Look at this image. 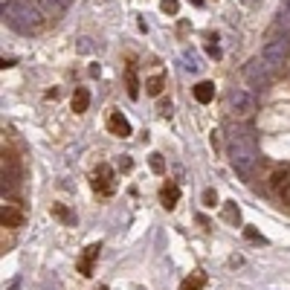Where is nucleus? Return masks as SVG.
I'll return each instance as SVG.
<instances>
[{
  "label": "nucleus",
  "instance_id": "f257e3e1",
  "mask_svg": "<svg viewBox=\"0 0 290 290\" xmlns=\"http://www.w3.org/2000/svg\"><path fill=\"white\" fill-rule=\"evenodd\" d=\"M226 157H229L232 169L238 171L241 177H250L256 171V163H258L256 139L250 137V134H232L229 137V145H226Z\"/></svg>",
  "mask_w": 290,
  "mask_h": 290
},
{
  "label": "nucleus",
  "instance_id": "f03ea898",
  "mask_svg": "<svg viewBox=\"0 0 290 290\" xmlns=\"http://www.w3.org/2000/svg\"><path fill=\"white\" fill-rule=\"evenodd\" d=\"M3 15H6V20L15 26L17 32H41L44 29V15L35 9V6H29V3H9L6 9H3Z\"/></svg>",
  "mask_w": 290,
  "mask_h": 290
},
{
  "label": "nucleus",
  "instance_id": "7ed1b4c3",
  "mask_svg": "<svg viewBox=\"0 0 290 290\" xmlns=\"http://www.w3.org/2000/svg\"><path fill=\"white\" fill-rule=\"evenodd\" d=\"M256 110H258V102L247 87H235V90L229 93V113H232L235 119H250Z\"/></svg>",
  "mask_w": 290,
  "mask_h": 290
},
{
  "label": "nucleus",
  "instance_id": "20e7f679",
  "mask_svg": "<svg viewBox=\"0 0 290 290\" xmlns=\"http://www.w3.org/2000/svg\"><path fill=\"white\" fill-rule=\"evenodd\" d=\"M288 52H290V44L285 38H276V41H267L261 47V58H264V64L273 73H279V70L285 67V61H288Z\"/></svg>",
  "mask_w": 290,
  "mask_h": 290
},
{
  "label": "nucleus",
  "instance_id": "39448f33",
  "mask_svg": "<svg viewBox=\"0 0 290 290\" xmlns=\"http://www.w3.org/2000/svg\"><path fill=\"white\" fill-rule=\"evenodd\" d=\"M244 73H247V82H253V85H258V87H267L270 82H273V76H276L273 70L264 64V58H261V55H258V58H253V61L247 64V70H244Z\"/></svg>",
  "mask_w": 290,
  "mask_h": 290
},
{
  "label": "nucleus",
  "instance_id": "423d86ee",
  "mask_svg": "<svg viewBox=\"0 0 290 290\" xmlns=\"http://www.w3.org/2000/svg\"><path fill=\"white\" fill-rule=\"evenodd\" d=\"M20 183V166H17L15 151L3 148V192H12Z\"/></svg>",
  "mask_w": 290,
  "mask_h": 290
},
{
  "label": "nucleus",
  "instance_id": "0eeeda50",
  "mask_svg": "<svg viewBox=\"0 0 290 290\" xmlns=\"http://www.w3.org/2000/svg\"><path fill=\"white\" fill-rule=\"evenodd\" d=\"M93 189L99 192V194H113L116 192V180H113V169L110 166H99L96 174H93Z\"/></svg>",
  "mask_w": 290,
  "mask_h": 290
},
{
  "label": "nucleus",
  "instance_id": "6e6552de",
  "mask_svg": "<svg viewBox=\"0 0 290 290\" xmlns=\"http://www.w3.org/2000/svg\"><path fill=\"white\" fill-rule=\"evenodd\" d=\"M0 221L6 229H17V226H23V209L17 203H3L0 209Z\"/></svg>",
  "mask_w": 290,
  "mask_h": 290
},
{
  "label": "nucleus",
  "instance_id": "1a4fd4ad",
  "mask_svg": "<svg viewBox=\"0 0 290 290\" xmlns=\"http://www.w3.org/2000/svg\"><path fill=\"white\" fill-rule=\"evenodd\" d=\"M107 131H110L113 137H122V139L134 134V131H131V122L125 119V116H122L119 110H113V113L107 116Z\"/></svg>",
  "mask_w": 290,
  "mask_h": 290
},
{
  "label": "nucleus",
  "instance_id": "9d476101",
  "mask_svg": "<svg viewBox=\"0 0 290 290\" xmlns=\"http://www.w3.org/2000/svg\"><path fill=\"white\" fill-rule=\"evenodd\" d=\"M99 244H90V247H85V256L79 258V273L82 276H93V264H96V258H99Z\"/></svg>",
  "mask_w": 290,
  "mask_h": 290
},
{
  "label": "nucleus",
  "instance_id": "9b49d317",
  "mask_svg": "<svg viewBox=\"0 0 290 290\" xmlns=\"http://www.w3.org/2000/svg\"><path fill=\"white\" fill-rule=\"evenodd\" d=\"M160 200H163L166 209H174L177 200H180V186H177V183H163V189H160Z\"/></svg>",
  "mask_w": 290,
  "mask_h": 290
},
{
  "label": "nucleus",
  "instance_id": "f8f14e48",
  "mask_svg": "<svg viewBox=\"0 0 290 290\" xmlns=\"http://www.w3.org/2000/svg\"><path fill=\"white\" fill-rule=\"evenodd\" d=\"M203 288H206L203 270H194V273L189 276V279H183V285H180V290H203Z\"/></svg>",
  "mask_w": 290,
  "mask_h": 290
},
{
  "label": "nucleus",
  "instance_id": "ddd939ff",
  "mask_svg": "<svg viewBox=\"0 0 290 290\" xmlns=\"http://www.w3.org/2000/svg\"><path fill=\"white\" fill-rule=\"evenodd\" d=\"M194 99L200 104H209L215 99V85H212V82H200V85L194 87Z\"/></svg>",
  "mask_w": 290,
  "mask_h": 290
},
{
  "label": "nucleus",
  "instance_id": "4468645a",
  "mask_svg": "<svg viewBox=\"0 0 290 290\" xmlns=\"http://www.w3.org/2000/svg\"><path fill=\"white\" fill-rule=\"evenodd\" d=\"M87 104H90V93H87V87H76V93H73V110H76V113H85Z\"/></svg>",
  "mask_w": 290,
  "mask_h": 290
},
{
  "label": "nucleus",
  "instance_id": "2eb2a0df",
  "mask_svg": "<svg viewBox=\"0 0 290 290\" xmlns=\"http://www.w3.org/2000/svg\"><path fill=\"white\" fill-rule=\"evenodd\" d=\"M52 215L64 223V226H76V215H73L64 203H52Z\"/></svg>",
  "mask_w": 290,
  "mask_h": 290
},
{
  "label": "nucleus",
  "instance_id": "dca6fc26",
  "mask_svg": "<svg viewBox=\"0 0 290 290\" xmlns=\"http://www.w3.org/2000/svg\"><path fill=\"white\" fill-rule=\"evenodd\" d=\"M163 87H166V76H151V79L145 82V93H148V96H160Z\"/></svg>",
  "mask_w": 290,
  "mask_h": 290
},
{
  "label": "nucleus",
  "instance_id": "f3484780",
  "mask_svg": "<svg viewBox=\"0 0 290 290\" xmlns=\"http://www.w3.org/2000/svg\"><path fill=\"white\" fill-rule=\"evenodd\" d=\"M125 82H128V96H131V99H137V96H139V82H137V73H134V67H128V73H125Z\"/></svg>",
  "mask_w": 290,
  "mask_h": 290
},
{
  "label": "nucleus",
  "instance_id": "a211bd4d",
  "mask_svg": "<svg viewBox=\"0 0 290 290\" xmlns=\"http://www.w3.org/2000/svg\"><path fill=\"white\" fill-rule=\"evenodd\" d=\"M223 218L232 223V226H241V212H238V209H235L232 203H226V206H223Z\"/></svg>",
  "mask_w": 290,
  "mask_h": 290
},
{
  "label": "nucleus",
  "instance_id": "6ab92c4d",
  "mask_svg": "<svg viewBox=\"0 0 290 290\" xmlns=\"http://www.w3.org/2000/svg\"><path fill=\"white\" fill-rule=\"evenodd\" d=\"M285 183H288V171H285V169H279V171L270 174V186H273V189H282Z\"/></svg>",
  "mask_w": 290,
  "mask_h": 290
},
{
  "label": "nucleus",
  "instance_id": "aec40b11",
  "mask_svg": "<svg viewBox=\"0 0 290 290\" xmlns=\"http://www.w3.org/2000/svg\"><path fill=\"white\" fill-rule=\"evenodd\" d=\"M151 171H157V174H163L166 171V160H163V154H151Z\"/></svg>",
  "mask_w": 290,
  "mask_h": 290
},
{
  "label": "nucleus",
  "instance_id": "412c9836",
  "mask_svg": "<svg viewBox=\"0 0 290 290\" xmlns=\"http://www.w3.org/2000/svg\"><path fill=\"white\" fill-rule=\"evenodd\" d=\"M160 9H163L166 15H177V12H180V3H177V0H163Z\"/></svg>",
  "mask_w": 290,
  "mask_h": 290
},
{
  "label": "nucleus",
  "instance_id": "4be33fe9",
  "mask_svg": "<svg viewBox=\"0 0 290 290\" xmlns=\"http://www.w3.org/2000/svg\"><path fill=\"white\" fill-rule=\"evenodd\" d=\"M215 203H218V194H215L212 189H206V192H203V206H209V209H212Z\"/></svg>",
  "mask_w": 290,
  "mask_h": 290
},
{
  "label": "nucleus",
  "instance_id": "5701e85b",
  "mask_svg": "<svg viewBox=\"0 0 290 290\" xmlns=\"http://www.w3.org/2000/svg\"><path fill=\"white\" fill-rule=\"evenodd\" d=\"M244 235H247V238H250V241H256V244H264V238H261V235H258L256 229H250V226H247V229H244Z\"/></svg>",
  "mask_w": 290,
  "mask_h": 290
},
{
  "label": "nucleus",
  "instance_id": "b1692460",
  "mask_svg": "<svg viewBox=\"0 0 290 290\" xmlns=\"http://www.w3.org/2000/svg\"><path fill=\"white\" fill-rule=\"evenodd\" d=\"M282 200H285V203L290 206V180L285 183V186H282Z\"/></svg>",
  "mask_w": 290,
  "mask_h": 290
},
{
  "label": "nucleus",
  "instance_id": "393cba45",
  "mask_svg": "<svg viewBox=\"0 0 290 290\" xmlns=\"http://www.w3.org/2000/svg\"><path fill=\"white\" fill-rule=\"evenodd\" d=\"M0 67L9 70V67H15V61H12V58H3V61H0Z\"/></svg>",
  "mask_w": 290,
  "mask_h": 290
},
{
  "label": "nucleus",
  "instance_id": "a878e982",
  "mask_svg": "<svg viewBox=\"0 0 290 290\" xmlns=\"http://www.w3.org/2000/svg\"><path fill=\"white\" fill-rule=\"evenodd\" d=\"M9 290H17V282H12V285H9Z\"/></svg>",
  "mask_w": 290,
  "mask_h": 290
},
{
  "label": "nucleus",
  "instance_id": "bb28decb",
  "mask_svg": "<svg viewBox=\"0 0 290 290\" xmlns=\"http://www.w3.org/2000/svg\"><path fill=\"white\" fill-rule=\"evenodd\" d=\"M99 290H107V288H104V285H102V288H99Z\"/></svg>",
  "mask_w": 290,
  "mask_h": 290
}]
</instances>
